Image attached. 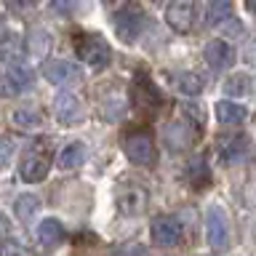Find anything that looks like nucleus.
Returning <instances> with one entry per match:
<instances>
[{"label": "nucleus", "instance_id": "f257e3e1", "mask_svg": "<svg viewBox=\"0 0 256 256\" xmlns=\"http://www.w3.org/2000/svg\"><path fill=\"white\" fill-rule=\"evenodd\" d=\"M51 160H54L51 142L48 139H35L22 155V163H19L22 182H27V184L43 182L48 176V171H51Z\"/></svg>", "mask_w": 256, "mask_h": 256}, {"label": "nucleus", "instance_id": "f03ea898", "mask_svg": "<svg viewBox=\"0 0 256 256\" xmlns=\"http://www.w3.org/2000/svg\"><path fill=\"white\" fill-rule=\"evenodd\" d=\"M123 152H126V158L136 166H155V160H158L155 142H152V136L144 134V131L128 134L123 139Z\"/></svg>", "mask_w": 256, "mask_h": 256}, {"label": "nucleus", "instance_id": "7ed1b4c3", "mask_svg": "<svg viewBox=\"0 0 256 256\" xmlns=\"http://www.w3.org/2000/svg\"><path fill=\"white\" fill-rule=\"evenodd\" d=\"M78 56L80 62H86L91 70H104L112 59V51H110V43L99 35H86L78 40Z\"/></svg>", "mask_w": 256, "mask_h": 256}, {"label": "nucleus", "instance_id": "20e7f679", "mask_svg": "<svg viewBox=\"0 0 256 256\" xmlns=\"http://www.w3.org/2000/svg\"><path fill=\"white\" fill-rule=\"evenodd\" d=\"M144 27H147V14L142 11L139 6H123V8H118L115 11V30H118V35L120 40H136L144 32Z\"/></svg>", "mask_w": 256, "mask_h": 256}, {"label": "nucleus", "instance_id": "39448f33", "mask_svg": "<svg viewBox=\"0 0 256 256\" xmlns=\"http://www.w3.org/2000/svg\"><path fill=\"white\" fill-rule=\"evenodd\" d=\"M131 102H134V107L139 112H150V115H155V112L160 110V104H163V96H160L158 86L152 83L144 72H139L136 80H134V88H131Z\"/></svg>", "mask_w": 256, "mask_h": 256}, {"label": "nucleus", "instance_id": "423d86ee", "mask_svg": "<svg viewBox=\"0 0 256 256\" xmlns=\"http://www.w3.org/2000/svg\"><path fill=\"white\" fill-rule=\"evenodd\" d=\"M195 19H198V6L190 3V0H179V3H171L166 8V22L168 27L187 35V32L195 30Z\"/></svg>", "mask_w": 256, "mask_h": 256}, {"label": "nucleus", "instance_id": "0eeeda50", "mask_svg": "<svg viewBox=\"0 0 256 256\" xmlns=\"http://www.w3.org/2000/svg\"><path fill=\"white\" fill-rule=\"evenodd\" d=\"M152 243L160 246V248H171L182 240V224L176 216H158V219H152Z\"/></svg>", "mask_w": 256, "mask_h": 256}, {"label": "nucleus", "instance_id": "6e6552de", "mask_svg": "<svg viewBox=\"0 0 256 256\" xmlns=\"http://www.w3.org/2000/svg\"><path fill=\"white\" fill-rule=\"evenodd\" d=\"M206 238L211 248H227L230 246V224L222 208H208L206 214Z\"/></svg>", "mask_w": 256, "mask_h": 256}, {"label": "nucleus", "instance_id": "1a4fd4ad", "mask_svg": "<svg viewBox=\"0 0 256 256\" xmlns=\"http://www.w3.org/2000/svg\"><path fill=\"white\" fill-rule=\"evenodd\" d=\"M0 80H3V88H0L3 94H22V91H30L32 88L35 75H32V70L24 67V64H8Z\"/></svg>", "mask_w": 256, "mask_h": 256}, {"label": "nucleus", "instance_id": "9d476101", "mask_svg": "<svg viewBox=\"0 0 256 256\" xmlns=\"http://www.w3.org/2000/svg\"><path fill=\"white\" fill-rule=\"evenodd\" d=\"M54 115L59 123L72 126V123H78V120H83V104H80V99L75 94L62 91V94H56V99H54Z\"/></svg>", "mask_w": 256, "mask_h": 256}, {"label": "nucleus", "instance_id": "9b49d317", "mask_svg": "<svg viewBox=\"0 0 256 256\" xmlns=\"http://www.w3.org/2000/svg\"><path fill=\"white\" fill-rule=\"evenodd\" d=\"M147 206V192L139 184H128V187H120L118 192V208L123 216H139Z\"/></svg>", "mask_w": 256, "mask_h": 256}, {"label": "nucleus", "instance_id": "f8f14e48", "mask_svg": "<svg viewBox=\"0 0 256 256\" xmlns=\"http://www.w3.org/2000/svg\"><path fill=\"white\" fill-rule=\"evenodd\" d=\"M206 62H208V67H211L214 72H219V70H227L230 64H232V46L227 43V40H222V38H216L211 40V43H206Z\"/></svg>", "mask_w": 256, "mask_h": 256}, {"label": "nucleus", "instance_id": "ddd939ff", "mask_svg": "<svg viewBox=\"0 0 256 256\" xmlns=\"http://www.w3.org/2000/svg\"><path fill=\"white\" fill-rule=\"evenodd\" d=\"M171 83L179 88L184 96H198V94H203V88H206V78L200 75V72L184 70V72H174Z\"/></svg>", "mask_w": 256, "mask_h": 256}, {"label": "nucleus", "instance_id": "4468645a", "mask_svg": "<svg viewBox=\"0 0 256 256\" xmlns=\"http://www.w3.org/2000/svg\"><path fill=\"white\" fill-rule=\"evenodd\" d=\"M43 78L54 86H67L72 78H75V64L64 62V59H54V62H46L43 67Z\"/></svg>", "mask_w": 256, "mask_h": 256}, {"label": "nucleus", "instance_id": "2eb2a0df", "mask_svg": "<svg viewBox=\"0 0 256 256\" xmlns=\"http://www.w3.org/2000/svg\"><path fill=\"white\" fill-rule=\"evenodd\" d=\"M86 144L83 142H70L67 147H62L59 152V168L62 171H75L86 163Z\"/></svg>", "mask_w": 256, "mask_h": 256}, {"label": "nucleus", "instance_id": "dca6fc26", "mask_svg": "<svg viewBox=\"0 0 256 256\" xmlns=\"http://www.w3.org/2000/svg\"><path fill=\"white\" fill-rule=\"evenodd\" d=\"M248 150H251V139L246 134H238L222 144V158H224V163H240L248 155Z\"/></svg>", "mask_w": 256, "mask_h": 256}, {"label": "nucleus", "instance_id": "f3484780", "mask_svg": "<svg viewBox=\"0 0 256 256\" xmlns=\"http://www.w3.org/2000/svg\"><path fill=\"white\" fill-rule=\"evenodd\" d=\"M214 112H216V120H219L222 126H238V123H243L246 120V107H240L238 102H216L214 104Z\"/></svg>", "mask_w": 256, "mask_h": 256}, {"label": "nucleus", "instance_id": "a211bd4d", "mask_svg": "<svg viewBox=\"0 0 256 256\" xmlns=\"http://www.w3.org/2000/svg\"><path fill=\"white\" fill-rule=\"evenodd\" d=\"M62 238H64L62 222H56V219H43V222L38 224V240H40L43 246H56Z\"/></svg>", "mask_w": 256, "mask_h": 256}, {"label": "nucleus", "instance_id": "6ab92c4d", "mask_svg": "<svg viewBox=\"0 0 256 256\" xmlns=\"http://www.w3.org/2000/svg\"><path fill=\"white\" fill-rule=\"evenodd\" d=\"M192 139V126L190 123H174L166 128V142L171 144V150H182L187 147Z\"/></svg>", "mask_w": 256, "mask_h": 256}, {"label": "nucleus", "instance_id": "aec40b11", "mask_svg": "<svg viewBox=\"0 0 256 256\" xmlns=\"http://www.w3.org/2000/svg\"><path fill=\"white\" fill-rule=\"evenodd\" d=\"M224 22H232V3L230 0H214L208 6V24L211 27H222Z\"/></svg>", "mask_w": 256, "mask_h": 256}, {"label": "nucleus", "instance_id": "412c9836", "mask_svg": "<svg viewBox=\"0 0 256 256\" xmlns=\"http://www.w3.org/2000/svg\"><path fill=\"white\" fill-rule=\"evenodd\" d=\"M11 120L16 126H22V128H35L40 123V112L38 110H32V107H22V110H16Z\"/></svg>", "mask_w": 256, "mask_h": 256}, {"label": "nucleus", "instance_id": "4be33fe9", "mask_svg": "<svg viewBox=\"0 0 256 256\" xmlns=\"http://www.w3.org/2000/svg\"><path fill=\"white\" fill-rule=\"evenodd\" d=\"M248 75H232V78H227V83H224V91H227V96H243V94H248Z\"/></svg>", "mask_w": 256, "mask_h": 256}, {"label": "nucleus", "instance_id": "5701e85b", "mask_svg": "<svg viewBox=\"0 0 256 256\" xmlns=\"http://www.w3.org/2000/svg\"><path fill=\"white\" fill-rule=\"evenodd\" d=\"M243 200L248 206H256V168H251L243 184Z\"/></svg>", "mask_w": 256, "mask_h": 256}, {"label": "nucleus", "instance_id": "b1692460", "mask_svg": "<svg viewBox=\"0 0 256 256\" xmlns=\"http://www.w3.org/2000/svg\"><path fill=\"white\" fill-rule=\"evenodd\" d=\"M35 208H38V200L35 198H22V200H16V211H19V219L27 222L32 214H35Z\"/></svg>", "mask_w": 256, "mask_h": 256}, {"label": "nucleus", "instance_id": "393cba45", "mask_svg": "<svg viewBox=\"0 0 256 256\" xmlns=\"http://www.w3.org/2000/svg\"><path fill=\"white\" fill-rule=\"evenodd\" d=\"M11 150L14 144L8 136H0V166H8V158H11Z\"/></svg>", "mask_w": 256, "mask_h": 256}, {"label": "nucleus", "instance_id": "a878e982", "mask_svg": "<svg viewBox=\"0 0 256 256\" xmlns=\"http://www.w3.org/2000/svg\"><path fill=\"white\" fill-rule=\"evenodd\" d=\"M243 59L248 67H254L256 70V40H251V43L246 46V51H243Z\"/></svg>", "mask_w": 256, "mask_h": 256}, {"label": "nucleus", "instance_id": "bb28decb", "mask_svg": "<svg viewBox=\"0 0 256 256\" xmlns=\"http://www.w3.org/2000/svg\"><path fill=\"white\" fill-rule=\"evenodd\" d=\"M8 235H11V222H8V216L0 211V246L8 240Z\"/></svg>", "mask_w": 256, "mask_h": 256}, {"label": "nucleus", "instance_id": "cd10ccee", "mask_svg": "<svg viewBox=\"0 0 256 256\" xmlns=\"http://www.w3.org/2000/svg\"><path fill=\"white\" fill-rule=\"evenodd\" d=\"M115 256H142V248H139V246H131V248H123V251H118Z\"/></svg>", "mask_w": 256, "mask_h": 256}, {"label": "nucleus", "instance_id": "c85d7f7f", "mask_svg": "<svg viewBox=\"0 0 256 256\" xmlns=\"http://www.w3.org/2000/svg\"><path fill=\"white\" fill-rule=\"evenodd\" d=\"M248 11H251V14H256V3H248Z\"/></svg>", "mask_w": 256, "mask_h": 256}, {"label": "nucleus", "instance_id": "c756f323", "mask_svg": "<svg viewBox=\"0 0 256 256\" xmlns=\"http://www.w3.org/2000/svg\"><path fill=\"white\" fill-rule=\"evenodd\" d=\"M198 256H206V254H198Z\"/></svg>", "mask_w": 256, "mask_h": 256}]
</instances>
